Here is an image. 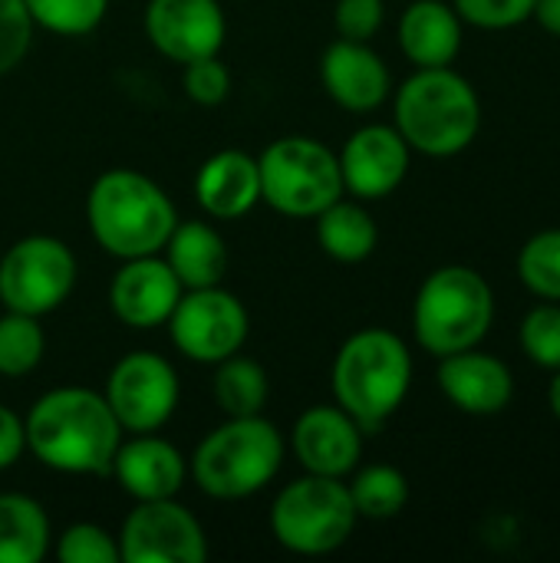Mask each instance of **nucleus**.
Instances as JSON below:
<instances>
[{
    "label": "nucleus",
    "instance_id": "f257e3e1",
    "mask_svg": "<svg viewBox=\"0 0 560 563\" xmlns=\"http://www.w3.org/2000/svg\"><path fill=\"white\" fill-rule=\"evenodd\" d=\"M26 452L59 475H109L122 426L102 393L86 386H56L23 416Z\"/></svg>",
    "mask_w": 560,
    "mask_h": 563
},
{
    "label": "nucleus",
    "instance_id": "f03ea898",
    "mask_svg": "<svg viewBox=\"0 0 560 563\" xmlns=\"http://www.w3.org/2000/svg\"><path fill=\"white\" fill-rule=\"evenodd\" d=\"M413 386V353L406 340L386 327L350 333L330 366L333 402L356 419L366 435H376L406 402Z\"/></svg>",
    "mask_w": 560,
    "mask_h": 563
},
{
    "label": "nucleus",
    "instance_id": "7ed1b4c3",
    "mask_svg": "<svg viewBox=\"0 0 560 563\" xmlns=\"http://www.w3.org/2000/svg\"><path fill=\"white\" fill-rule=\"evenodd\" d=\"M86 221L92 241L119 261L162 254L178 208L172 195L135 168L102 172L86 195Z\"/></svg>",
    "mask_w": 560,
    "mask_h": 563
},
{
    "label": "nucleus",
    "instance_id": "20e7f679",
    "mask_svg": "<svg viewBox=\"0 0 560 563\" xmlns=\"http://www.w3.org/2000/svg\"><path fill=\"white\" fill-rule=\"evenodd\" d=\"M393 125L413 152L452 158L475 142L482 129V99L452 66L416 69L393 96Z\"/></svg>",
    "mask_w": 560,
    "mask_h": 563
},
{
    "label": "nucleus",
    "instance_id": "39448f33",
    "mask_svg": "<svg viewBox=\"0 0 560 563\" xmlns=\"http://www.w3.org/2000/svg\"><path fill=\"white\" fill-rule=\"evenodd\" d=\"M287 455L281 429L261 416H224L188 459V475L215 501H244L264 492Z\"/></svg>",
    "mask_w": 560,
    "mask_h": 563
},
{
    "label": "nucleus",
    "instance_id": "423d86ee",
    "mask_svg": "<svg viewBox=\"0 0 560 563\" xmlns=\"http://www.w3.org/2000/svg\"><path fill=\"white\" fill-rule=\"evenodd\" d=\"M495 323V290L475 267H436L416 290L413 333L436 360L479 346Z\"/></svg>",
    "mask_w": 560,
    "mask_h": 563
},
{
    "label": "nucleus",
    "instance_id": "0eeeda50",
    "mask_svg": "<svg viewBox=\"0 0 560 563\" xmlns=\"http://www.w3.org/2000/svg\"><path fill=\"white\" fill-rule=\"evenodd\" d=\"M360 515L353 508L347 478H327L304 472L284 485L271 505V534L274 541L300 558H327L340 551Z\"/></svg>",
    "mask_w": 560,
    "mask_h": 563
},
{
    "label": "nucleus",
    "instance_id": "6e6552de",
    "mask_svg": "<svg viewBox=\"0 0 560 563\" xmlns=\"http://www.w3.org/2000/svg\"><path fill=\"white\" fill-rule=\"evenodd\" d=\"M261 201L284 218H317L343 198L340 162L330 145L314 135H284L257 155Z\"/></svg>",
    "mask_w": 560,
    "mask_h": 563
},
{
    "label": "nucleus",
    "instance_id": "1a4fd4ad",
    "mask_svg": "<svg viewBox=\"0 0 560 563\" xmlns=\"http://www.w3.org/2000/svg\"><path fill=\"white\" fill-rule=\"evenodd\" d=\"M76 254L53 234H26L0 257V307L46 317L63 307L76 287Z\"/></svg>",
    "mask_w": 560,
    "mask_h": 563
},
{
    "label": "nucleus",
    "instance_id": "9d476101",
    "mask_svg": "<svg viewBox=\"0 0 560 563\" xmlns=\"http://www.w3.org/2000/svg\"><path fill=\"white\" fill-rule=\"evenodd\" d=\"M165 327L172 346L185 360L215 366L244 350L251 333V317L248 307L231 290L215 284V287L185 290Z\"/></svg>",
    "mask_w": 560,
    "mask_h": 563
},
{
    "label": "nucleus",
    "instance_id": "9b49d317",
    "mask_svg": "<svg viewBox=\"0 0 560 563\" xmlns=\"http://www.w3.org/2000/svg\"><path fill=\"white\" fill-rule=\"evenodd\" d=\"M122 432H162L178 409L182 383L162 353L135 350L116 360L102 389Z\"/></svg>",
    "mask_w": 560,
    "mask_h": 563
},
{
    "label": "nucleus",
    "instance_id": "f8f14e48",
    "mask_svg": "<svg viewBox=\"0 0 560 563\" xmlns=\"http://www.w3.org/2000/svg\"><path fill=\"white\" fill-rule=\"evenodd\" d=\"M122 563H205L208 534L178 498L135 501L119 528Z\"/></svg>",
    "mask_w": 560,
    "mask_h": 563
},
{
    "label": "nucleus",
    "instance_id": "ddd939ff",
    "mask_svg": "<svg viewBox=\"0 0 560 563\" xmlns=\"http://www.w3.org/2000/svg\"><path fill=\"white\" fill-rule=\"evenodd\" d=\"M343 191L360 201L389 198L409 175L413 148L396 125L370 122L360 125L337 152Z\"/></svg>",
    "mask_w": 560,
    "mask_h": 563
},
{
    "label": "nucleus",
    "instance_id": "4468645a",
    "mask_svg": "<svg viewBox=\"0 0 560 563\" xmlns=\"http://www.w3.org/2000/svg\"><path fill=\"white\" fill-rule=\"evenodd\" d=\"M142 26L149 43L178 66L221 53L228 36V16L218 0H149Z\"/></svg>",
    "mask_w": 560,
    "mask_h": 563
},
{
    "label": "nucleus",
    "instance_id": "2eb2a0df",
    "mask_svg": "<svg viewBox=\"0 0 560 563\" xmlns=\"http://www.w3.org/2000/svg\"><path fill=\"white\" fill-rule=\"evenodd\" d=\"M363 429L337 402L310 406L297 416L290 449L304 472L327 478H350L363 459Z\"/></svg>",
    "mask_w": 560,
    "mask_h": 563
},
{
    "label": "nucleus",
    "instance_id": "dca6fc26",
    "mask_svg": "<svg viewBox=\"0 0 560 563\" xmlns=\"http://www.w3.org/2000/svg\"><path fill=\"white\" fill-rule=\"evenodd\" d=\"M185 287L178 284L175 271L165 264L162 254H145V257H129L122 267L112 274L109 284V307L119 323L129 330H155L168 323L178 297Z\"/></svg>",
    "mask_w": 560,
    "mask_h": 563
},
{
    "label": "nucleus",
    "instance_id": "f3484780",
    "mask_svg": "<svg viewBox=\"0 0 560 563\" xmlns=\"http://www.w3.org/2000/svg\"><path fill=\"white\" fill-rule=\"evenodd\" d=\"M109 475L132 501L178 498L188 482V459L158 432H132L122 435Z\"/></svg>",
    "mask_w": 560,
    "mask_h": 563
},
{
    "label": "nucleus",
    "instance_id": "a211bd4d",
    "mask_svg": "<svg viewBox=\"0 0 560 563\" xmlns=\"http://www.w3.org/2000/svg\"><path fill=\"white\" fill-rule=\"evenodd\" d=\"M320 82L347 112H373L393 92V73L383 56L363 40L337 36L320 56Z\"/></svg>",
    "mask_w": 560,
    "mask_h": 563
},
{
    "label": "nucleus",
    "instance_id": "6ab92c4d",
    "mask_svg": "<svg viewBox=\"0 0 560 563\" xmlns=\"http://www.w3.org/2000/svg\"><path fill=\"white\" fill-rule=\"evenodd\" d=\"M436 383L442 396L465 416H498L515 399V376L512 369L479 346L449 353L439 360Z\"/></svg>",
    "mask_w": 560,
    "mask_h": 563
},
{
    "label": "nucleus",
    "instance_id": "aec40b11",
    "mask_svg": "<svg viewBox=\"0 0 560 563\" xmlns=\"http://www.w3.org/2000/svg\"><path fill=\"white\" fill-rule=\"evenodd\" d=\"M195 201L215 221H238L261 205L257 158L241 148L208 155L195 172Z\"/></svg>",
    "mask_w": 560,
    "mask_h": 563
},
{
    "label": "nucleus",
    "instance_id": "412c9836",
    "mask_svg": "<svg viewBox=\"0 0 560 563\" xmlns=\"http://www.w3.org/2000/svg\"><path fill=\"white\" fill-rule=\"evenodd\" d=\"M399 49L416 69L452 66L462 49V16L446 0H413L399 16Z\"/></svg>",
    "mask_w": 560,
    "mask_h": 563
},
{
    "label": "nucleus",
    "instance_id": "4be33fe9",
    "mask_svg": "<svg viewBox=\"0 0 560 563\" xmlns=\"http://www.w3.org/2000/svg\"><path fill=\"white\" fill-rule=\"evenodd\" d=\"M165 264L175 271L178 284L185 290L198 287H215L228 274V244L221 231L208 221H182L172 228L165 247H162Z\"/></svg>",
    "mask_w": 560,
    "mask_h": 563
},
{
    "label": "nucleus",
    "instance_id": "5701e85b",
    "mask_svg": "<svg viewBox=\"0 0 560 563\" xmlns=\"http://www.w3.org/2000/svg\"><path fill=\"white\" fill-rule=\"evenodd\" d=\"M314 221L320 251L337 264H363L380 244V228L360 198H337Z\"/></svg>",
    "mask_w": 560,
    "mask_h": 563
},
{
    "label": "nucleus",
    "instance_id": "b1692460",
    "mask_svg": "<svg viewBox=\"0 0 560 563\" xmlns=\"http://www.w3.org/2000/svg\"><path fill=\"white\" fill-rule=\"evenodd\" d=\"M53 531L43 505L20 492L0 495V563H40L50 554Z\"/></svg>",
    "mask_w": 560,
    "mask_h": 563
},
{
    "label": "nucleus",
    "instance_id": "393cba45",
    "mask_svg": "<svg viewBox=\"0 0 560 563\" xmlns=\"http://www.w3.org/2000/svg\"><path fill=\"white\" fill-rule=\"evenodd\" d=\"M211 393L224 416H261L267 406V396H271V379L257 360L234 353V356L215 363Z\"/></svg>",
    "mask_w": 560,
    "mask_h": 563
},
{
    "label": "nucleus",
    "instance_id": "a878e982",
    "mask_svg": "<svg viewBox=\"0 0 560 563\" xmlns=\"http://www.w3.org/2000/svg\"><path fill=\"white\" fill-rule=\"evenodd\" d=\"M350 498L360 518L370 521H389L399 518L409 505V478L386 462H373V465H356L350 472Z\"/></svg>",
    "mask_w": 560,
    "mask_h": 563
},
{
    "label": "nucleus",
    "instance_id": "bb28decb",
    "mask_svg": "<svg viewBox=\"0 0 560 563\" xmlns=\"http://www.w3.org/2000/svg\"><path fill=\"white\" fill-rule=\"evenodd\" d=\"M46 353V333L40 317L3 310L0 313V376L23 379L30 376Z\"/></svg>",
    "mask_w": 560,
    "mask_h": 563
},
{
    "label": "nucleus",
    "instance_id": "cd10ccee",
    "mask_svg": "<svg viewBox=\"0 0 560 563\" xmlns=\"http://www.w3.org/2000/svg\"><path fill=\"white\" fill-rule=\"evenodd\" d=\"M518 277L535 297L560 303V228L538 231L525 241L518 251Z\"/></svg>",
    "mask_w": 560,
    "mask_h": 563
},
{
    "label": "nucleus",
    "instance_id": "c85d7f7f",
    "mask_svg": "<svg viewBox=\"0 0 560 563\" xmlns=\"http://www.w3.org/2000/svg\"><path fill=\"white\" fill-rule=\"evenodd\" d=\"M33 26L56 36H86L102 26L109 0H23Z\"/></svg>",
    "mask_w": 560,
    "mask_h": 563
},
{
    "label": "nucleus",
    "instance_id": "c756f323",
    "mask_svg": "<svg viewBox=\"0 0 560 563\" xmlns=\"http://www.w3.org/2000/svg\"><path fill=\"white\" fill-rule=\"evenodd\" d=\"M518 340L525 356L541 369H560V303L545 300L531 307L518 327Z\"/></svg>",
    "mask_w": 560,
    "mask_h": 563
},
{
    "label": "nucleus",
    "instance_id": "7c9ffc66",
    "mask_svg": "<svg viewBox=\"0 0 560 563\" xmlns=\"http://www.w3.org/2000/svg\"><path fill=\"white\" fill-rule=\"evenodd\" d=\"M56 558L63 563H122L119 538L96 521L69 525L56 541Z\"/></svg>",
    "mask_w": 560,
    "mask_h": 563
},
{
    "label": "nucleus",
    "instance_id": "2f4dec72",
    "mask_svg": "<svg viewBox=\"0 0 560 563\" xmlns=\"http://www.w3.org/2000/svg\"><path fill=\"white\" fill-rule=\"evenodd\" d=\"M182 89L198 106H221L231 96V69L221 56H201L182 66Z\"/></svg>",
    "mask_w": 560,
    "mask_h": 563
},
{
    "label": "nucleus",
    "instance_id": "473e14b6",
    "mask_svg": "<svg viewBox=\"0 0 560 563\" xmlns=\"http://www.w3.org/2000/svg\"><path fill=\"white\" fill-rule=\"evenodd\" d=\"M33 20L23 0H0V76L13 73L33 46Z\"/></svg>",
    "mask_w": 560,
    "mask_h": 563
},
{
    "label": "nucleus",
    "instance_id": "72a5a7b5",
    "mask_svg": "<svg viewBox=\"0 0 560 563\" xmlns=\"http://www.w3.org/2000/svg\"><path fill=\"white\" fill-rule=\"evenodd\" d=\"M538 0H452L462 23H472L479 30H512L525 20H531Z\"/></svg>",
    "mask_w": 560,
    "mask_h": 563
},
{
    "label": "nucleus",
    "instance_id": "f704fd0d",
    "mask_svg": "<svg viewBox=\"0 0 560 563\" xmlns=\"http://www.w3.org/2000/svg\"><path fill=\"white\" fill-rule=\"evenodd\" d=\"M386 20V0H337L333 7V26L343 40H363L370 43Z\"/></svg>",
    "mask_w": 560,
    "mask_h": 563
},
{
    "label": "nucleus",
    "instance_id": "c9c22d12",
    "mask_svg": "<svg viewBox=\"0 0 560 563\" xmlns=\"http://www.w3.org/2000/svg\"><path fill=\"white\" fill-rule=\"evenodd\" d=\"M26 452V429L23 416H17L10 406L0 402V472L13 468Z\"/></svg>",
    "mask_w": 560,
    "mask_h": 563
},
{
    "label": "nucleus",
    "instance_id": "e433bc0d",
    "mask_svg": "<svg viewBox=\"0 0 560 563\" xmlns=\"http://www.w3.org/2000/svg\"><path fill=\"white\" fill-rule=\"evenodd\" d=\"M531 16H535L551 36H558L560 40V0H538Z\"/></svg>",
    "mask_w": 560,
    "mask_h": 563
},
{
    "label": "nucleus",
    "instance_id": "4c0bfd02",
    "mask_svg": "<svg viewBox=\"0 0 560 563\" xmlns=\"http://www.w3.org/2000/svg\"><path fill=\"white\" fill-rule=\"evenodd\" d=\"M548 406H551L554 419L560 422V369H554V379H551V386H548Z\"/></svg>",
    "mask_w": 560,
    "mask_h": 563
}]
</instances>
